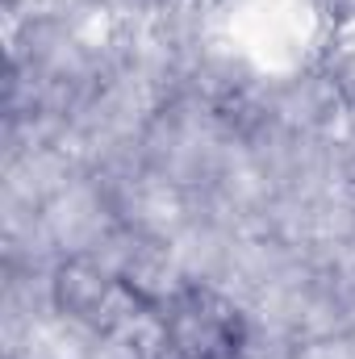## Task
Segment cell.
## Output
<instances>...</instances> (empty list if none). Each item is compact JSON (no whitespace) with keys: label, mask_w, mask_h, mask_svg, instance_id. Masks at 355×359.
I'll list each match as a JSON object with an SVG mask.
<instances>
[{"label":"cell","mask_w":355,"mask_h":359,"mask_svg":"<svg viewBox=\"0 0 355 359\" xmlns=\"http://www.w3.org/2000/svg\"><path fill=\"white\" fill-rule=\"evenodd\" d=\"M159 326L176 359H243L247 351L243 309L205 284H184L168 292L159 301Z\"/></svg>","instance_id":"6da1fadb"},{"label":"cell","mask_w":355,"mask_h":359,"mask_svg":"<svg viewBox=\"0 0 355 359\" xmlns=\"http://www.w3.org/2000/svg\"><path fill=\"white\" fill-rule=\"evenodd\" d=\"M51 297H55V309L67 322H80L88 330H113L142 301V292L134 288V280H126L121 271L105 268L100 259H88V255L63 259L55 268Z\"/></svg>","instance_id":"7a4b0ae2"}]
</instances>
